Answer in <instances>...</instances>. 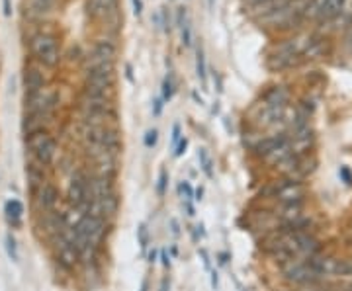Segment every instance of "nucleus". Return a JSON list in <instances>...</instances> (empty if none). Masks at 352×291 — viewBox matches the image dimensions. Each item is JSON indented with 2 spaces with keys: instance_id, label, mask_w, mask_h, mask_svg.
<instances>
[{
  "instance_id": "obj_27",
  "label": "nucleus",
  "mask_w": 352,
  "mask_h": 291,
  "mask_svg": "<svg viewBox=\"0 0 352 291\" xmlns=\"http://www.w3.org/2000/svg\"><path fill=\"white\" fill-rule=\"evenodd\" d=\"M159 260H161V264H163L164 270H170V266H173V256L168 254L166 248H161V251H159Z\"/></svg>"
},
{
  "instance_id": "obj_33",
  "label": "nucleus",
  "mask_w": 352,
  "mask_h": 291,
  "mask_svg": "<svg viewBox=\"0 0 352 291\" xmlns=\"http://www.w3.org/2000/svg\"><path fill=\"white\" fill-rule=\"evenodd\" d=\"M145 256H147V262H149V264H155V262L159 260V251H157L155 246H149Z\"/></svg>"
},
{
  "instance_id": "obj_35",
  "label": "nucleus",
  "mask_w": 352,
  "mask_h": 291,
  "mask_svg": "<svg viewBox=\"0 0 352 291\" xmlns=\"http://www.w3.org/2000/svg\"><path fill=\"white\" fill-rule=\"evenodd\" d=\"M131 6H133V14L139 18L143 14V0H131Z\"/></svg>"
},
{
  "instance_id": "obj_34",
  "label": "nucleus",
  "mask_w": 352,
  "mask_h": 291,
  "mask_svg": "<svg viewBox=\"0 0 352 291\" xmlns=\"http://www.w3.org/2000/svg\"><path fill=\"white\" fill-rule=\"evenodd\" d=\"M170 233L175 235V237H180V223H178V219L176 217H170Z\"/></svg>"
},
{
  "instance_id": "obj_9",
  "label": "nucleus",
  "mask_w": 352,
  "mask_h": 291,
  "mask_svg": "<svg viewBox=\"0 0 352 291\" xmlns=\"http://www.w3.org/2000/svg\"><path fill=\"white\" fill-rule=\"evenodd\" d=\"M50 242L53 244V253H55L57 264L63 268L65 272H75L76 268L80 266V254H78L73 242L67 241L61 235L53 237Z\"/></svg>"
},
{
  "instance_id": "obj_29",
  "label": "nucleus",
  "mask_w": 352,
  "mask_h": 291,
  "mask_svg": "<svg viewBox=\"0 0 352 291\" xmlns=\"http://www.w3.org/2000/svg\"><path fill=\"white\" fill-rule=\"evenodd\" d=\"M180 139H182V129H180V124H175V126H173V135H170V145H173V149L178 145V141Z\"/></svg>"
},
{
  "instance_id": "obj_28",
  "label": "nucleus",
  "mask_w": 352,
  "mask_h": 291,
  "mask_svg": "<svg viewBox=\"0 0 352 291\" xmlns=\"http://www.w3.org/2000/svg\"><path fill=\"white\" fill-rule=\"evenodd\" d=\"M186 149H188V139H186V137H182V139L178 141V145L175 147V156H176V159L184 156Z\"/></svg>"
},
{
  "instance_id": "obj_15",
  "label": "nucleus",
  "mask_w": 352,
  "mask_h": 291,
  "mask_svg": "<svg viewBox=\"0 0 352 291\" xmlns=\"http://www.w3.org/2000/svg\"><path fill=\"white\" fill-rule=\"evenodd\" d=\"M25 178H28V186H30V194L34 196L38 191L39 186H43L47 182L45 176V166L38 165V163H28L25 166Z\"/></svg>"
},
{
  "instance_id": "obj_8",
  "label": "nucleus",
  "mask_w": 352,
  "mask_h": 291,
  "mask_svg": "<svg viewBox=\"0 0 352 291\" xmlns=\"http://www.w3.org/2000/svg\"><path fill=\"white\" fill-rule=\"evenodd\" d=\"M57 106H59V94L50 89L39 90V92H34V94H25V100H24L25 114L55 115Z\"/></svg>"
},
{
  "instance_id": "obj_13",
  "label": "nucleus",
  "mask_w": 352,
  "mask_h": 291,
  "mask_svg": "<svg viewBox=\"0 0 352 291\" xmlns=\"http://www.w3.org/2000/svg\"><path fill=\"white\" fill-rule=\"evenodd\" d=\"M22 84H24L25 94H34V92L47 89V78L38 67H25L24 75H22Z\"/></svg>"
},
{
  "instance_id": "obj_14",
  "label": "nucleus",
  "mask_w": 352,
  "mask_h": 291,
  "mask_svg": "<svg viewBox=\"0 0 352 291\" xmlns=\"http://www.w3.org/2000/svg\"><path fill=\"white\" fill-rule=\"evenodd\" d=\"M55 8H57V0H25L24 2L25 16H30L32 20H43L55 12Z\"/></svg>"
},
{
  "instance_id": "obj_17",
  "label": "nucleus",
  "mask_w": 352,
  "mask_h": 291,
  "mask_svg": "<svg viewBox=\"0 0 352 291\" xmlns=\"http://www.w3.org/2000/svg\"><path fill=\"white\" fill-rule=\"evenodd\" d=\"M289 92L284 86H272L264 94V108H286Z\"/></svg>"
},
{
  "instance_id": "obj_11",
  "label": "nucleus",
  "mask_w": 352,
  "mask_h": 291,
  "mask_svg": "<svg viewBox=\"0 0 352 291\" xmlns=\"http://www.w3.org/2000/svg\"><path fill=\"white\" fill-rule=\"evenodd\" d=\"M32 198H34L36 211H38V213H47V211L57 209L59 200H61V194H59V188H57L53 182H50V180H47L43 186H39L38 191H36Z\"/></svg>"
},
{
  "instance_id": "obj_39",
  "label": "nucleus",
  "mask_w": 352,
  "mask_h": 291,
  "mask_svg": "<svg viewBox=\"0 0 352 291\" xmlns=\"http://www.w3.org/2000/svg\"><path fill=\"white\" fill-rule=\"evenodd\" d=\"M204 200V186L194 188V202H201Z\"/></svg>"
},
{
  "instance_id": "obj_38",
  "label": "nucleus",
  "mask_w": 352,
  "mask_h": 291,
  "mask_svg": "<svg viewBox=\"0 0 352 291\" xmlns=\"http://www.w3.org/2000/svg\"><path fill=\"white\" fill-rule=\"evenodd\" d=\"M184 207H186V213H188V217L196 216V207H194V202H192V200H184Z\"/></svg>"
},
{
  "instance_id": "obj_7",
  "label": "nucleus",
  "mask_w": 352,
  "mask_h": 291,
  "mask_svg": "<svg viewBox=\"0 0 352 291\" xmlns=\"http://www.w3.org/2000/svg\"><path fill=\"white\" fill-rule=\"evenodd\" d=\"M344 2L346 0H309L303 4V18L317 22H331L342 12Z\"/></svg>"
},
{
  "instance_id": "obj_24",
  "label": "nucleus",
  "mask_w": 352,
  "mask_h": 291,
  "mask_svg": "<svg viewBox=\"0 0 352 291\" xmlns=\"http://www.w3.org/2000/svg\"><path fill=\"white\" fill-rule=\"evenodd\" d=\"M178 194H180V198L192 200V202H194V186L190 184L188 180H182V182L178 184Z\"/></svg>"
},
{
  "instance_id": "obj_2",
  "label": "nucleus",
  "mask_w": 352,
  "mask_h": 291,
  "mask_svg": "<svg viewBox=\"0 0 352 291\" xmlns=\"http://www.w3.org/2000/svg\"><path fill=\"white\" fill-rule=\"evenodd\" d=\"M65 200L69 207L80 209L82 213H88L90 209V172L85 168H75L73 174L69 176L67 182V191H65Z\"/></svg>"
},
{
  "instance_id": "obj_23",
  "label": "nucleus",
  "mask_w": 352,
  "mask_h": 291,
  "mask_svg": "<svg viewBox=\"0 0 352 291\" xmlns=\"http://www.w3.org/2000/svg\"><path fill=\"white\" fill-rule=\"evenodd\" d=\"M6 253H8V256L12 258L14 262H18L20 254H18V244H16V239L12 237V233L6 235Z\"/></svg>"
},
{
  "instance_id": "obj_37",
  "label": "nucleus",
  "mask_w": 352,
  "mask_h": 291,
  "mask_svg": "<svg viewBox=\"0 0 352 291\" xmlns=\"http://www.w3.org/2000/svg\"><path fill=\"white\" fill-rule=\"evenodd\" d=\"M214 84L217 86V92H223V78L217 71H214Z\"/></svg>"
},
{
  "instance_id": "obj_20",
  "label": "nucleus",
  "mask_w": 352,
  "mask_h": 291,
  "mask_svg": "<svg viewBox=\"0 0 352 291\" xmlns=\"http://www.w3.org/2000/svg\"><path fill=\"white\" fill-rule=\"evenodd\" d=\"M138 242H139V248H141V253L145 254L147 253V248H149V244H151V237H149V229H147V223H141L138 227Z\"/></svg>"
},
{
  "instance_id": "obj_32",
  "label": "nucleus",
  "mask_w": 352,
  "mask_h": 291,
  "mask_svg": "<svg viewBox=\"0 0 352 291\" xmlns=\"http://www.w3.org/2000/svg\"><path fill=\"white\" fill-rule=\"evenodd\" d=\"M163 98H155V100H153V115H155V117H159V115L163 114Z\"/></svg>"
},
{
  "instance_id": "obj_48",
  "label": "nucleus",
  "mask_w": 352,
  "mask_h": 291,
  "mask_svg": "<svg viewBox=\"0 0 352 291\" xmlns=\"http://www.w3.org/2000/svg\"><path fill=\"white\" fill-rule=\"evenodd\" d=\"M210 4H214V0H210Z\"/></svg>"
},
{
  "instance_id": "obj_6",
  "label": "nucleus",
  "mask_w": 352,
  "mask_h": 291,
  "mask_svg": "<svg viewBox=\"0 0 352 291\" xmlns=\"http://www.w3.org/2000/svg\"><path fill=\"white\" fill-rule=\"evenodd\" d=\"M303 59V43L298 39H288L286 43L278 45L274 53L268 57V67L272 71H286L300 63Z\"/></svg>"
},
{
  "instance_id": "obj_43",
  "label": "nucleus",
  "mask_w": 352,
  "mask_h": 291,
  "mask_svg": "<svg viewBox=\"0 0 352 291\" xmlns=\"http://www.w3.org/2000/svg\"><path fill=\"white\" fill-rule=\"evenodd\" d=\"M340 176L344 178V180H346V184H351V172H349V170H346V168H340Z\"/></svg>"
},
{
  "instance_id": "obj_21",
  "label": "nucleus",
  "mask_w": 352,
  "mask_h": 291,
  "mask_svg": "<svg viewBox=\"0 0 352 291\" xmlns=\"http://www.w3.org/2000/svg\"><path fill=\"white\" fill-rule=\"evenodd\" d=\"M176 92V84H175V76L173 73H168V75L164 76L163 80V94H161V98L164 102H170L173 100V96H175Z\"/></svg>"
},
{
  "instance_id": "obj_47",
  "label": "nucleus",
  "mask_w": 352,
  "mask_h": 291,
  "mask_svg": "<svg viewBox=\"0 0 352 291\" xmlns=\"http://www.w3.org/2000/svg\"><path fill=\"white\" fill-rule=\"evenodd\" d=\"M170 254H173V256H178V248H176V246H173V248H170Z\"/></svg>"
},
{
  "instance_id": "obj_46",
  "label": "nucleus",
  "mask_w": 352,
  "mask_h": 291,
  "mask_svg": "<svg viewBox=\"0 0 352 291\" xmlns=\"http://www.w3.org/2000/svg\"><path fill=\"white\" fill-rule=\"evenodd\" d=\"M4 14L10 16V0H4Z\"/></svg>"
},
{
  "instance_id": "obj_40",
  "label": "nucleus",
  "mask_w": 352,
  "mask_h": 291,
  "mask_svg": "<svg viewBox=\"0 0 352 291\" xmlns=\"http://www.w3.org/2000/svg\"><path fill=\"white\" fill-rule=\"evenodd\" d=\"M126 78L133 84L135 82V78H133V69H131V65H126Z\"/></svg>"
},
{
  "instance_id": "obj_18",
  "label": "nucleus",
  "mask_w": 352,
  "mask_h": 291,
  "mask_svg": "<svg viewBox=\"0 0 352 291\" xmlns=\"http://www.w3.org/2000/svg\"><path fill=\"white\" fill-rule=\"evenodd\" d=\"M196 76L200 78L201 86L206 89L208 86V65H206V53H204L201 45H198V49H196Z\"/></svg>"
},
{
  "instance_id": "obj_16",
  "label": "nucleus",
  "mask_w": 352,
  "mask_h": 291,
  "mask_svg": "<svg viewBox=\"0 0 352 291\" xmlns=\"http://www.w3.org/2000/svg\"><path fill=\"white\" fill-rule=\"evenodd\" d=\"M4 217L8 221V225L12 229L22 227V219H24V203L18 198H10L4 203Z\"/></svg>"
},
{
  "instance_id": "obj_10",
  "label": "nucleus",
  "mask_w": 352,
  "mask_h": 291,
  "mask_svg": "<svg viewBox=\"0 0 352 291\" xmlns=\"http://www.w3.org/2000/svg\"><path fill=\"white\" fill-rule=\"evenodd\" d=\"M87 12L90 18L112 24L120 20L118 0H87Z\"/></svg>"
},
{
  "instance_id": "obj_31",
  "label": "nucleus",
  "mask_w": 352,
  "mask_h": 291,
  "mask_svg": "<svg viewBox=\"0 0 352 291\" xmlns=\"http://www.w3.org/2000/svg\"><path fill=\"white\" fill-rule=\"evenodd\" d=\"M210 283H212V290L214 291L219 290V272L215 268L210 270Z\"/></svg>"
},
{
  "instance_id": "obj_36",
  "label": "nucleus",
  "mask_w": 352,
  "mask_h": 291,
  "mask_svg": "<svg viewBox=\"0 0 352 291\" xmlns=\"http://www.w3.org/2000/svg\"><path fill=\"white\" fill-rule=\"evenodd\" d=\"M229 260H231V254L229 253L217 254V262H219V266H227V264H229Z\"/></svg>"
},
{
  "instance_id": "obj_4",
  "label": "nucleus",
  "mask_w": 352,
  "mask_h": 291,
  "mask_svg": "<svg viewBox=\"0 0 352 291\" xmlns=\"http://www.w3.org/2000/svg\"><path fill=\"white\" fill-rule=\"evenodd\" d=\"M76 231L85 237V241L88 244H92L94 248H100L104 246V242L108 241V235L112 231V223L102 219L98 216H92V213H85L80 217Z\"/></svg>"
},
{
  "instance_id": "obj_41",
  "label": "nucleus",
  "mask_w": 352,
  "mask_h": 291,
  "mask_svg": "<svg viewBox=\"0 0 352 291\" xmlns=\"http://www.w3.org/2000/svg\"><path fill=\"white\" fill-rule=\"evenodd\" d=\"M247 8H252V6H256V4H263L266 0H241Z\"/></svg>"
},
{
  "instance_id": "obj_19",
  "label": "nucleus",
  "mask_w": 352,
  "mask_h": 291,
  "mask_svg": "<svg viewBox=\"0 0 352 291\" xmlns=\"http://www.w3.org/2000/svg\"><path fill=\"white\" fill-rule=\"evenodd\" d=\"M198 161H200L201 172L210 180H214V163H212V159H210V154H208L206 149H198Z\"/></svg>"
},
{
  "instance_id": "obj_3",
  "label": "nucleus",
  "mask_w": 352,
  "mask_h": 291,
  "mask_svg": "<svg viewBox=\"0 0 352 291\" xmlns=\"http://www.w3.org/2000/svg\"><path fill=\"white\" fill-rule=\"evenodd\" d=\"M25 147H28V151L32 154L34 163L45 166V168L55 163L57 152H59V145H57L55 137L50 133V129L25 135Z\"/></svg>"
},
{
  "instance_id": "obj_26",
  "label": "nucleus",
  "mask_w": 352,
  "mask_h": 291,
  "mask_svg": "<svg viewBox=\"0 0 352 291\" xmlns=\"http://www.w3.org/2000/svg\"><path fill=\"white\" fill-rule=\"evenodd\" d=\"M180 32H182V45H184V47H190V45H192V25H190L188 20H186L184 25L180 27Z\"/></svg>"
},
{
  "instance_id": "obj_1",
  "label": "nucleus",
  "mask_w": 352,
  "mask_h": 291,
  "mask_svg": "<svg viewBox=\"0 0 352 291\" xmlns=\"http://www.w3.org/2000/svg\"><path fill=\"white\" fill-rule=\"evenodd\" d=\"M28 45H30L32 57L41 67H45V69H55L57 65L61 63V59H63L59 41L50 32H38V34H34L30 38V41H28Z\"/></svg>"
},
{
  "instance_id": "obj_45",
  "label": "nucleus",
  "mask_w": 352,
  "mask_h": 291,
  "mask_svg": "<svg viewBox=\"0 0 352 291\" xmlns=\"http://www.w3.org/2000/svg\"><path fill=\"white\" fill-rule=\"evenodd\" d=\"M192 98L196 100V104H198V106H204V100H201V96H200V94H198V92H196V90L192 92Z\"/></svg>"
},
{
  "instance_id": "obj_22",
  "label": "nucleus",
  "mask_w": 352,
  "mask_h": 291,
  "mask_svg": "<svg viewBox=\"0 0 352 291\" xmlns=\"http://www.w3.org/2000/svg\"><path fill=\"white\" fill-rule=\"evenodd\" d=\"M166 190H168V172L161 168L159 172V178H157V196L159 198H164L166 196Z\"/></svg>"
},
{
  "instance_id": "obj_44",
  "label": "nucleus",
  "mask_w": 352,
  "mask_h": 291,
  "mask_svg": "<svg viewBox=\"0 0 352 291\" xmlns=\"http://www.w3.org/2000/svg\"><path fill=\"white\" fill-rule=\"evenodd\" d=\"M149 288H151V283H149V278H145L143 281H141V288H139V291H149Z\"/></svg>"
},
{
  "instance_id": "obj_42",
  "label": "nucleus",
  "mask_w": 352,
  "mask_h": 291,
  "mask_svg": "<svg viewBox=\"0 0 352 291\" xmlns=\"http://www.w3.org/2000/svg\"><path fill=\"white\" fill-rule=\"evenodd\" d=\"M159 291H170V279L163 278V281H161V288H159Z\"/></svg>"
},
{
  "instance_id": "obj_5",
  "label": "nucleus",
  "mask_w": 352,
  "mask_h": 291,
  "mask_svg": "<svg viewBox=\"0 0 352 291\" xmlns=\"http://www.w3.org/2000/svg\"><path fill=\"white\" fill-rule=\"evenodd\" d=\"M303 4L305 2L302 0H288L282 8H278L276 12L258 18L256 22L264 27H292L303 20Z\"/></svg>"
},
{
  "instance_id": "obj_12",
  "label": "nucleus",
  "mask_w": 352,
  "mask_h": 291,
  "mask_svg": "<svg viewBox=\"0 0 352 291\" xmlns=\"http://www.w3.org/2000/svg\"><path fill=\"white\" fill-rule=\"evenodd\" d=\"M118 57V43L112 38H102L94 41L90 55L87 61H96V63H116Z\"/></svg>"
},
{
  "instance_id": "obj_30",
  "label": "nucleus",
  "mask_w": 352,
  "mask_h": 291,
  "mask_svg": "<svg viewBox=\"0 0 352 291\" xmlns=\"http://www.w3.org/2000/svg\"><path fill=\"white\" fill-rule=\"evenodd\" d=\"M198 256H200L201 262H204V268H206V272H210V270H212V260H210V253H208L206 248H198Z\"/></svg>"
},
{
  "instance_id": "obj_25",
  "label": "nucleus",
  "mask_w": 352,
  "mask_h": 291,
  "mask_svg": "<svg viewBox=\"0 0 352 291\" xmlns=\"http://www.w3.org/2000/svg\"><path fill=\"white\" fill-rule=\"evenodd\" d=\"M157 143H159V129H149L147 133H145V137H143V145L147 147V149H155L157 147Z\"/></svg>"
}]
</instances>
